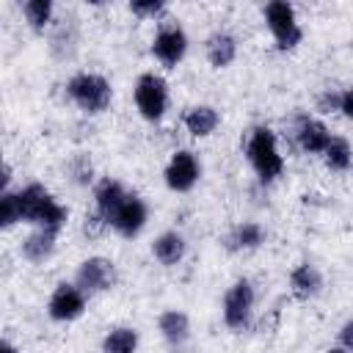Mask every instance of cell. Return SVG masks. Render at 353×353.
<instances>
[{
    "label": "cell",
    "mask_w": 353,
    "mask_h": 353,
    "mask_svg": "<svg viewBox=\"0 0 353 353\" xmlns=\"http://www.w3.org/2000/svg\"><path fill=\"white\" fill-rule=\"evenodd\" d=\"M245 157L254 168V174L262 179V182H273L281 176L284 171V157L279 152V141H276V132L265 124L254 127L251 135H248V143H245Z\"/></svg>",
    "instance_id": "6da1fadb"
},
{
    "label": "cell",
    "mask_w": 353,
    "mask_h": 353,
    "mask_svg": "<svg viewBox=\"0 0 353 353\" xmlns=\"http://www.w3.org/2000/svg\"><path fill=\"white\" fill-rule=\"evenodd\" d=\"M66 94L83 113H91V116L108 110L110 99H113V88H110L108 77H102L97 72H77L74 77H69Z\"/></svg>",
    "instance_id": "7a4b0ae2"
},
{
    "label": "cell",
    "mask_w": 353,
    "mask_h": 353,
    "mask_svg": "<svg viewBox=\"0 0 353 353\" xmlns=\"http://www.w3.org/2000/svg\"><path fill=\"white\" fill-rule=\"evenodd\" d=\"M262 17H265L268 30L273 33L279 50H292V47L301 44L303 30L298 25V17H295L292 3H287V0H270V3H265Z\"/></svg>",
    "instance_id": "3957f363"
},
{
    "label": "cell",
    "mask_w": 353,
    "mask_h": 353,
    "mask_svg": "<svg viewBox=\"0 0 353 353\" xmlns=\"http://www.w3.org/2000/svg\"><path fill=\"white\" fill-rule=\"evenodd\" d=\"M132 97H135L138 113L146 121H160L165 116V110H168V83L160 74H154V72L138 74Z\"/></svg>",
    "instance_id": "277c9868"
},
{
    "label": "cell",
    "mask_w": 353,
    "mask_h": 353,
    "mask_svg": "<svg viewBox=\"0 0 353 353\" xmlns=\"http://www.w3.org/2000/svg\"><path fill=\"white\" fill-rule=\"evenodd\" d=\"M254 301H256V292H254V284L248 279H237L226 292H223V323L232 328V331H243L254 314Z\"/></svg>",
    "instance_id": "5b68a950"
},
{
    "label": "cell",
    "mask_w": 353,
    "mask_h": 353,
    "mask_svg": "<svg viewBox=\"0 0 353 353\" xmlns=\"http://www.w3.org/2000/svg\"><path fill=\"white\" fill-rule=\"evenodd\" d=\"M74 284L85 292V295H97V292H108L116 284V265L108 256H88L77 265L74 273Z\"/></svg>",
    "instance_id": "8992f818"
},
{
    "label": "cell",
    "mask_w": 353,
    "mask_h": 353,
    "mask_svg": "<svg viewBox=\"0 0 353 353\" xmlns=\"http://www.w3.org/2000/svg\"><path fill=\"white\" fill-rule=\"evenodd\" d=\"M199 176H201V165H199V157L190 149H176L171 154L168 165L163 168V179H165L168 190H174V193L193 190V185L199 182Z\"/></svg>",
    "instance_id": "52a82bcc"
},
{
    "label": "cell",
    "mask_w": 353,
    "mask_h": 353,
    "mask_svg": "<svg viewBox=\"0 0 353 353\" xmlns=\"http://www.w3.org/2000/svg\"><path fill=\"white\" fill-rule=\"evenodd\" d=\"M83 312H85V292L77 284L61 281L47 301V314L58 323H72V320L83 317Z\"/></svg>",
    "instance_id": "ba28073f"
},
{
    "label": "cell",
    "mask_w": 353,
    "mask_h": 353,
    "mask_svg": "<svg viewBox=\"0 0 353 353\" xmlns=\"http://www.w3.org/2000/svg\"><path fill=\"white\" fill-rule=\"evenodd\" d=\"M188 52V36L179 25H163L152 39V55L163 66H176Z\"/></svg>",
    "instance_id": "9c48e42d"
},
{
    "label": "cell",
    "mask_w": 353,
    "mask_h": 353,
    "mask_svg": "<svg viewBox=\"0 0 353 353\" xmlns=\"http://www.w3.org/2000/svg\"><path fill=\"white\" fill-rule=\"evenodd\" d=\"M146 221H149V207H146V201H143L141 196H135V193H127V199L121 201V207L113 212L110 226H113L121 237H138V234L143 232Z\"/></svg>",
    "instance_id": "30bf717a"
},
{
    "label": "cell",
    "mask_w": 353,
    "mask_h": 353,
    "mask_svg": "<svg viewBox=\"0 0 353 353\" xmlns=\"http://www.w3.org/2000/svg\"><path fill=\"white\" fill-rule=\"evenodd\" d=\"M331 132H328V127L320 121V119H312V116H301L298 119V127H295V141H298V146L303 149V152H309V154H323L325 152V146L331 143Z\"/></svg>",
    "instance_id": "8fae6325"
},
{
    "label": "cell",
    "mask_w": 353,
    "mask_h": 353,
    "mask_svg": "<svg viewBox=\"0 0 353 353\" xmlns=\"http://www.w3.org/2000/svg\"><path fill=\"white\" fill-rule=\"evenodd\" d=\"M127 199V190L119 179H110V176H102L94 188V212L102 215L108 223L113 218V212L121 207V201Z\"/></svg>",
    "instance_id": "7c38bea8"
},
{
    "label": "cell",
    "mask_w": 353,
    "mask_h": 353,
    "mask_svg": "<svg viewBox=\"0 0 353 353\" xmlns=\"http://www.w3.org/2000/svg\"><path fill=\"white\" fill-rule=\"evenodd\" d=\"M320 290H323V273L317 270V265L301 262L290 270V292L298 301H309V298L320 295Z\"/></svg>",
    "instance_id": "4fadbf2b"
},
{
    "label": "cell",
    "mask_w": 353,
    "mask_h": 353,
    "mask_svg": "<svg viewBox=\"0 0 353 353\" xmlns=\"http://www.w3.org/2000/svg\"><path fill=\"white\" fill-rule=\"evenodd\" d=\"M204 55L215 69H226L237 58V39L229 30H215L204 41Z\"/></svg>",
    "instance_id": "5bb4252c"
},
{
    "label": "cell",
    "mask_w": 353,
    "mask_h": 353,
    "mask_svg": "<svg viewBox=\"0 0 353 353\" xmlns=\"http://www.w3.org/2000/svg\"><path fill=\"white\" fill-rule=\"evenodd\" d=\"M185 130L193 135V138H207L218 130L221 124V113L212 108V105H193L185 110Z\"/></svg>",
    "instance_id": "9a60e30c"
},
{
    "label": "cell",
    "mask_w": 353,
    "mask_h": 353,
    "mask_svg": "<svg viewBox=\"0 0 353 353\" xmlns=\"http://www.w3.org/2000/svg\"><path fill=\"white\" fill-rule=\"evenodd\" d=\"M185 251H188V243H185V237H182L179 232H174V229L157 234L154 243H152V254H154V259H157L160 265H165V268L179 265L182 256H185Z\"/></svg>",
    "instance_id": "2e32d148"
},
{
    "label": "cell",
    "mask_w": 353,
    "mask_h": 353,
    "mask_svg": "<svg viewBox=\"0 0 353 353\" xmlns=\"http://www.w3.org/2000/svg\"><path fill=\"white\" fill-rule=\"evenodd\" d=\"M157 331H160V336L168 342V345H185L188 342V336H190V320H188V314L185 312H179V309H165V312H160V317H157Z\"/></svg>",
    "instance_id": "e0dca14e"
},
{
    "label": "cell",
    "mask_w": 353,
    "mask_h": 353,
    "mask_svg": "<svg viewBox=\"0 0 353 353\" xmlns=\"http://www.w3.org/2000/svg\"><path fill=\"white\" fill-rule=\"evenodd\" d=\"M55 240H58V232H52V229H33V232L22 240V256H25L28 262L39 265V262H44V259L52 256Z\"/></svg>",
    "instance_id": "ac0fdd59"
},
{
    "label": "cell",
    "mask_w": 353,
    "mask_h": 353,
    "mask_svg": "<svg viewBox=\"0 0 353 353\" xmlns=\"http://www.w3.org/2000/svg\"><path fill=\"white\" fill-rule=\"evenodd\" d=\"M265 243V229L256 221H243L226 234V248L229 251H254Z\"/></svg>",
    "instance_id": "d6986e66"
},
{
    "label": "cell",
    "mask_w": 353,
    "mask_h": 353,
    "mask_svg": "<svg viewBox=\"0 0 353 353\" xmlns=\"http://www.w3.org/2000/svg\"><path fill=\"white\" fill-rule=\"evenodd\" d=\"M138 331L132 325H116L102 339V353H135L138 350Z\"/></svg>",
    "instance_id": "ffe728a7"
},
{
    "label": "cell",
    "mask_w": 353,
    "mask_h": 353,
    "mask_svg": "<svg viewBox=\"0 0 353 353\" xmlns=\"http://www.w3.org/2000/svg\"><path fill=\"white\" fill-rule=\"evenodd\" d=\"M323 160H325V165H328L331 171H347V168L353 165V146L347 143V138L334 135L331 143H328L325 152H323Z\"/></svg>",
    "instance_id": "44dd1931"
},
{
    "label": "cell",
    "mask_w": 353,
    "mask_h": 353,
    "mask_svg": "<svg viewBox=\"0 0 353 353\" xmlns=\"http://www.w3.org/2000/svg\"><path fill=\"white\" fill-rule=\"evenodd\" d=\"M22 14H25L28 25H30L36 33H44V28L52 22L55 6H52V0H25V3H22Z\"/></svg>",
    "instance_id": "7402d4cb"
},
{
    "label": "cell",
    "mask_w": 353,
    "mask_h": 353,
    "mask_svg": "<svg viewBox=\"0 0 353 353\" xmlns=\"http://www.w3.org/2000/svg\"><path fill=\"white\" fill-rule=\"evenodd\" d=\"M22 221V210H19V196L17 190H3L0 193V226L11 229Z\"/></svg>",
    "instance_id": "603a6c76"
},
{
    "label": "cell",
    "mask_w": 353,
    "mask_h": 353,
    "mask_svg": "<svg viewBox=\"0 0 353 353\" xmlns=\"http://www.w3.org/2000/svg\"><path fill=\"white\" fill-rule=\"evenodd\" d=\"M69 174L77 185H91L94 182V165H91V157L88 154H74L72 163H69Z\"/></svg>",
    "instance_id": "cb8c5ba5"
},
{
    "label": "cell",
    "mask_w": 353,
    "mask_h": 353,
    "mask_svg": "<svg viewBox=\"0 0 353 353\" xmlns=\"http://www.w3.org/2000/svg\"><path fill=\"white\" fill-rule=\"evenodd\" d=\"M342 105V91H334V88H325L317 94V110L320 113H336Z\"/></svg>",
    "instance_id": "d4e9b609"
},
{
    "label": "cell",
    "mask_w": 353,
    "mask_h": 353,
    "mask_svg": "<svg viewBox=\"0 0 353 353\" xmlns=\"http://www.w3.org/2000/svg\"><path fill=\"white\" fill-rule=\"evenodd\" d=\"M130 11L138 17H157L165 11V3L163 0H135V3H130Z\"/></svg>",
    "instance_id": "484cf974"
},
{
    "label": "cell",
    "mask_w": 353,
    "mask_h": 353,
    "mask_svg": "<svg viewBox=\"0 0 353 353\" xmlns=\"http://www.w3.org/2000/svg\"><path fill=\"white\" fill-rule=\"evenodd\" d=\"M105 226H110V223H108L102 215H97V212H88V215H85V223H83V232H85L88 237H99Z\"/></svg>",
    "instance_id": "4316f807"
},
{
    "label": "cell",
    "mask_w": 353,
    "mask_h": 353,
    "mask_svg": "<svg viewBox=\"0 0 353 353\" xmlns=\"http://www.w3.org/2000/svg\"><path fill=\"white\" fill-rule=\"evenodd\" d=\"M339 345L353 353V320L342 323V328H339Z\"/></svg>",
    "instance_id": "83f0119b"
},
{
    "label": "cell",
    "mask_w": 353,
    "mask_h": 353,
    "mask_svg": "<svg viewBox=\"0 0 353 353\" xmlns=\"http://www.w3.org/2000/svg\"><path fill=\"white\" fill-rule=\"evenodd\" d=\"M339 113H342L345 119H350V121H353V85L342 91V105H339Z\"/></svg>",
    "instance_id": "f1b7e54d"
},
{
    "label": "cell",
    "mask_w": 353,
    "mask_h": 353,
    "mask_svg": "<svg viewBox=\"0 0 353 353\" xmlns=\"http://www.w3.org/2000/svg\"><path fill=\"white\" fill-rule=\"evenodd\" d=\"M3 353H17V347L11 342H3Z\"/></svg>",
    "instance_id": "f546056e"
},
{
    "label": "cell",
    "mask_w": 353,
    "mask_h": 353,
    "mask_svg": "<svg viewBox=\"0 0 353 353\" xmlns=\"http://www.w3.org/2000/svg\"><path fill=\"white\" fill-rule=\"evenodd\" d=\"M325 353H350V350H345V347H342V345H336V347H328V350H325Z\"/></svg>",
    "instance_id": "4dcf8cb0"
}]
</instances>
